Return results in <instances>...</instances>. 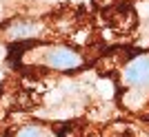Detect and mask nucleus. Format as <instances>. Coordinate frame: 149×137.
<instances>
[{
    "instance_id": "obj_1",
    "label": "nucleus",
    "mask_w": 149,
    "mask_h": 137,
    "mask_svg": "<svg viewBox=\"0 0 149 137\" xmlns=\"http://www.w3.org/2000/svg\"><path fill=\"white\" fill-rule=\"evenodd\" d=\"M16 60L22 66L33 68H47V71H60V73H71L85 66V58L80 51L74 47L58 42H27L20 44L16 51Z\"/></svg>"
},
{
    "instance_id": "obj_2",
    "label": "nucleus",
    "mask_w": 149,
    "mask_h": 137,
    "mask_svg": "<svg viewBox=\"0 0 149 137\" xmlns=\"http://www.w3.org/2000/svg\"><path fill=\"white\" fill-rule=\"evenodd\" d=\"M123 104L129 111H140L149 104V53H138L120 71Z\"/></svg>"
},
{
    "instance_id": "obj_3",
    "label": "nucleus",
    "mask_w": 149,
    "mask_h": 137,
    "mask_svg": "<svg viewBox=\"0 0 149 137\" xmlns=\"http://www.w3.org/2000/svg\"><path fill=\"white\" fill-rule=\"evenodd\" d=\"M42 33V25L36 20L22 18V20H13L5 27V38L13 44H27V42H36L38 36Z\"/></svg>"
},
{
    "instance_id": "obj_4",
    "label": "nucleus",
    "mask_w": 149,
    "mask_h": 137,
    "mask_svg": "<svg viewBox=\"0 0 149 137\" xmlns=\"http://www.w3.org/2000/svg\"><path fill=\"white\" fill-rule=\"evenodd\" d=\"M11 137H60V133L45 122H27L20 128H16Z\"/></svg>"
},
{
    "instance_id": "obj_5",
    "label": "nucleus",
    "mask_w": 149,
    "mask_h": 137,
    "mask_svg": "<svg viewBox=\"0 0 149 137\" xmlns=\"http://www.w3.org/2000/svg\"><path fill=\"white\" fill-rule=\"evenodd\" d=\"M147 117H149V113H147Z\"/></svg>"
}]
</instances>
